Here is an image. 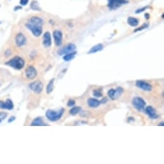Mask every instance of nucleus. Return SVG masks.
Wrapping results in <instances>:
<instances>
[{"label": "nucleus", "instance_id": "obj_1", "mask_svg": "<svg viewBox=\"0 0 164 164\" xmlns=\"http://www.w3.org/2000/svg\"><path fill=\"white\" fill-rule=\"evenodd\" d=\"M43 19L42 18L38 16H33L29 19L28 23L25 24V27L31 31L33 36L39 37L43 32Z\"/></svg>", "mask_w": 164, "mask_h": 164}, {"label": "nucleus", "instance_id": "obj_2", "mask_svg": "<svg viewBox=\"0 0 164 164\" xmlns=\"http://www.w3.org/2000/svg\"><path fill=\"white\" fill-rule=\"evenodd\" d=\"M25 64L24 59L19 56H15L6 63L7 66L17 70H21L25 66Z\"/></svg>", "mask_w": 164, "mask_h": 164}, {"label": "nucleus", "instance_id": "obj_3", "mask_svg": "<svg viewBox=\"0 0 164 164\" xmlns=\"http://www.w3.org/2000/svg\"><path fill=\"white\" fill-rule=\"evenodd\" d=\"M64 112V108H61L58 111H55V110L49 109L46 112V118L51 122H56L60 120L61 117H63Z\"/></svg>", "mask_w": 164, "mask_h": 164}, {"label": "nucleus", "instance_id": "obj_4", "mask_svg": "<svg viewBox=\"0 0 164 164\" xmlns=\"http://www.w3.org/2000/svg\"><path fill=\"white\" fill-rule=\"evenodd\" d=\"M29 87L36 94H40L43 90V84L40 81H36L30 83Z\"/></svg>", "mask_w": 164, "mask_h": 164}, {"label": "nucleus", "instance_id": "obj_5", "mask_svg": "<svg viewBox=\"0 0 164 164\" xmlns=\"http://www.w3.org/2000/svg\"><path fill=\"white\" fill-rule=\"evenodd\" d=\"M146 104V103L145 100L142 98L139 97H134L132 100V105L138 111H142V110H143L144 107H145Z\"/></svg>", "mask_w": 164, "mask_h": 164}, {"label": "nucleus", "instance_id": "obj_6", "mask_svg": "<svg viewBox=\"0 0 164 164\" xmlns=\"http://www.w3.org/2000/svg\"><path fill=\"white\" fill-rule=\"evenodd\" d=\"M124 92V89L121 87H117V89H111L109 90L108 92H107V94H108L109 97L111 98L112 100H115L117 99L118 97H120Z\"/></svg>", "mask_w": 164, "mask_h": 164}, {"label": "nucleus", "instance_id": "obj_7", "mask_svg": "<svg viewBox=\"0 0 164 164\" xmlns=\"http://www.w3.org/2000/svg\"><path fill=\"white\" fill-rule=\"evenodd\" d=\"M75 50H76L75 44H73V43H70L59 49L58 50L57 53L59 55H63L67 54V53H68L74 52V51H75Z\"/></svg>", "mask_w": 164, "mask_h": 164}, {"label": "nucleus", "instance_id": "obj_8", "mask_svg": "<svg viewBox=\"0 0 164 164\" xmlns=\"http://www.w3.org/2000/svg\"><path fill=\"white\" fill-rule=\"evenodd\" d=\"M136 86H137V87H138V88L146 92H151L152 89V87L151 84H149L148 82L142 80H138L136 81Z\"/></svg>", "mask_w": 164, "mask_h": 164}, {"label": "nucleus", "instance_id": "obj_9", "mask_svg": "<svg viewBox=\"0 0 164 164\" xmlns=\"http://www.w3.org/2000/svg\"><path fill=\"white\" fill-rule=\"evenodd\" d=\"M15 42L17 46L18 47H21L27 43V38L23 33H19L16 35L15 38Z\"/></svg>", "mask_w": 164, "mask_h": 164}, {"label": "nucleus", "instance_id": "obj_10", "mask_svg": "<svg viewBox=\"0 0 164 164\" xmlns=\"http://www.w3.org/2000/svg\"><path fill=\"white\" fill-rule=\"evenodd\" d=\"M53 36L56 46H61L62 43H63V33L61 31L58 30H55L53 33Z\"/></svg>", "mask_w": 164, "mask_h": 164}, {"label": "nucleus", "instance_id": "obj_11", "mask_svg": "<svg viewBox=\"0 0 164 164\" xmlns=\"http://www.w3.org/2000/svg\"><path fill=\"white\" fill-rule=\"evenodd\" d=\"M25 73H26V77L29 80H32L36 78L38 75V71L33 66H29L27 68L26 71H25Z\"/></svg>", "mask_w": 164, "mask_h": 164}, {"label": "nucleus", "instance_id": "obj_12", "mask_svg": "<svg viewBox=\"0 0 164 164\" xmlns=\"http://www.w3.org/2000/svg\"><path fill=\"white\" fill-rule=\"evenodd\" d=\"M108 7L111 9H115L120 7V5L128 3V0H108Z\"/></svg>", "mask_w": 164, "mask_h": 164}, {"label": "nucleus", "instance_id": "obj_13", "mask_svg": "<svg viewBox=\"0 0 164 164\" xmlns=\"http://www.w3.org/2000/svg\"><path fill=\"white\" fill-rule=\"evenodd\" d=\"M14 108V104L12 100L7 98L6 101L0 100V109L12 110Z\"/></svg>", "mask_w": 164, "mask_h": 164}, {"label": "nucleus", "instance_id": "obj_14", "mask_svg": "<svg viewBox=\"0 0 164 164\" xmlns=\"http://www.w3.org/2000/svg\"><path fill=\"white\" fill-rule=\"evenodd\" d=\"M145 111L147 115H148L151 119H156L158 117V115L157 114L156 109L151 106L146 107V108L145 109Z\"/></svg>", "mask_w": 164, "mask_h": 164}, {"label": "nucleus", "instance_id": "obj_15", "mask_svg": "<svg viewBox=\"0 0 164 164\" xmlns=\"http://www.w3.org/2000/svg\"><path fill=\"white\" fill-rule=\"evenodd\" d=\"M43 45L46 48L50 47L52 45V38L49 32H46L43 34Z\"/></svg>", "mask_w": 164, "mask_h": 164}, {"label": "nucleus", "instance_id": "obj_16", "mask_svg": "<svg viewBox=\"0 0 164 164\" xmlns=\"http://www.w3.org/2000/svg\"><path fill=\"white\" fill-rule=\"evenodd\" d=\"M87 105L91 107H97L99 106L100 104H101L100 101L93 98H90L89 99L87 100Z\"/></svg>", "mask_w": 164, "mask_h": 164}, {"label": "nucleus", "instance_id": "obj_17", "mask_svg": "<svg viewBox=\"0 0 164 164\" xmlns=\"http://www.w3.org/2000/svg\"><path fill=\"white\" fill-rule=\"evenodd\" d=\"M103 49H104V46L102 44H97L92 47V49H90L88 52V53L91 54V53H97L98 52H100V51L102 50Z\"/></svg>", "mask_w": 164, "mask_h": 164}, {"label": "nucleus", "instance_id": "obj_18", "mask_svg": "<svg viewBox=\"0 0 164 164\" xmlns=\"http://www.w3.org/2000/svg\"><path fill=\"white\" fill-rule=\"evenodd\" d=\"M30 125L33 126H44L45 124L43 122V118L37 117L35 118V119H33L32 120Z\"/></svg>", "mask_w": 164, "mask_h": 164}, {"label": "nucleus", "instance_id": "obj_19", "mask_svg": "<svg viewBox=\"0 0 164 164\" xmlns=\"http://www.w3.org/2000/svg\"><path fill=\"white\" fill-rule=\"evenodd\" d=\"M54 81L55 79H51L49 84H48V85L46 86V92L47 94H50L53 91V89H54Z\"/></svg>", "mask_w": 164, "mask_h": 164}, {"label": "nucleus", "instance_id": "obj_20", "mask_svg": "<svg viewBox=\"0 0 164 164\" xmlns=\"http://www.w3.org/2000/svg\"><path fill=\"white\" fill-rule=\"evenodd\" d=\"M128 23L130 26L135 27L138 26V24H139V21L137 18H133V17H129L128 18Z\"/></svg>", "mask_w": 164, "mask_h": 164}, {"label": "nucleus", "instance_id": "obj_21", "mask_svg": "<svg viewBox=\"0 0 164 164\" xmlns=\"http://www.w3.org/2000/svg\"><path fill=\"white\" fill-rule=\"evenodd\" d=\"M76 54H77V52H76V51H74V52H71V53H67V54H65L63 57L64 61H66V62L72 61V59L75 58V56Z\"/></svg>", "mask_w": 164, "mask_h": 164}, {"label": "nucleus", "instance_id": "obj_22", "mask_svg": "<svg viewBox=\"0 0 164 164\" xmlns=\"http://www.w3.org/2000/svg\"><path fill=\"white\" fill-rule=\"evenodd\" d=\"M81 107L80 106H75L72 107V109L70 110V114L72 115H75L78 114L79 112L81 111Z\"/></svg>", "mask_w": 164, "mask_h": 164}, {"label": "nucleus", "instance_id": "obj_23", "mask_svg": "<svg viewBox=\"0 0 164 164\" xmlns=\"http://www.w3.org/2000/svg\"><path fill=\"white\" fill-rule=\"evenodd\" d=\"M30 7L33 10H41L38 2L36 1H33L32 2V3L30 5Z\"/></svg>", "mask_w": 164, "mask_h": 164}, {"label": "nucleus", "instance_id": "obj_24", "mask_svg": "<svg viewBox=\"0 0 164 164\" xmlns=\"http://www.w3.org/2000/svg\"><path fill=\"white\" fill-rule=\"evenodd\" d=\"M93 95L95 96V97H98V98L101 97L102 96V92L100 91V90H93Z\"/></svg>", "mask_w": 164, "mask_h": 164}, {"label": "nucleus", "instance_id": "obj_25", "mask_svg": "<svg viewBox=\"0 0 164 164\" xmlns=\"http://www.w3.org/2000/svg\"><path fill=\"white\" fill-rule=\"evenodd\" d=\"M75 105V100L73 99H70L67 102V106L68 107H72Z\"/></svg>", "mask_w": 164, "mask_h": 164}, {"label": "nucleus", "instance_id": "obj_26", "mask_svg": "<svg viewBox=\"0 0 164 164\" xmlns=\"http://www.w3.org/2000/svg\"><path fill=\"white\" fill-rule=\"evenodd\" d=\"M7 113L6 112H3V111L0 112V119L1 120H5V118H7Z\"/></svg>", "mask_w": 164, "mask_h": 164}, {"label": "nucleus", "instance_id": "obj_27", "mask_svg": "<svg viewBox=\"0 0 164 164\" xmlns=\"http://www.w3.org/2000/svg\"><path fill=\"white\" fill-rule=\"evenodd\" d=\"M148 27V24H144V25H143L140 28H138V29H136V30H135V32H138V31H141V30L144 29H146V28Z\"/></svg>", "mask_w": 164, "mask_h": 164}, {"label": "nucleus", "instance_id": "obj_28", "mask_svg": "<svg viewBox=\"0 0 164 164\" xmlns=\"http://www.w3.org/2000/svg\"><path fill=\"white\" fill-rule=\"evenodd\" d=\"M28 3H29V0H20V4L23 6L27 5Z\"/></svg>", "mask_w": 164, "mask_h": 164}, {"label": "nucleus", "instance_id": "obj_29", "mask_svg": "<svg viewBox=\"0 0 164 164\" xmlns=\"http://www.w3.org/2000/svg\"><path fill=\"white\" fill-rule=\"evenodd\" d=\"M147 8H148V7H143L142 8H140V9H138V10H137V11H136V13L138 14V13L142 12L143 11H145L147 9Z\"/></svg>", "mask_w": 164, "mask_h": 164}, {"label": "nucleus", "instance_id": "obj_30", "mask_svg": "<svg viewBox=\"0 0 164 164\" xmlns=\"http://www.w3.org/2000/svg\"><path fill=\"white\" fill-rule=\"evenodd\" d=\"M16 119V117H14V116H12V117H10L9 118V119H8V123L12 122L14 121Z\"/></svg>", "mask_w": 164, "mask_h": 164}, {"label": "nucleus", "instance_id": "obj_31", "mask_svg": "<svg viewBox=\"0 0 164 164\" xmlns=\"http://www.w3.org/2000/svg\"><path fill=\"white\" fill-rule=\"evenodd\" d=\"M11 53H12V52H10V51L9 50H7V51H5V55L8 56V55H10V54H11Z\"/></svg>", "mask_w": 164, "mask_h": 164}, {"label": "nucleus", "instance_id": "obj_32", "mask_svg": "<svg viewBox=\"0 0 164 164\" xmlns=\"http://www.w3.org/2000/svg\"><path fill=\"white\" fill-rule=\"evenodd\" d=\"M145 16H146V18L147 19H148L149 18V14H146Z\"/></svg>", "mask_w": 164, "mask_h": 164}, {"label": "nucleus", "instance_id": "obj_33", "mask_svg": "<svg viewBox=\"0 0 164 164\" xmlns=\"http://www.w3.org/2000/svg\"><path fill=\"white\" fill-rule=\"evenodd\" d=\"M158 126H164V123H163V122H161V123H160L159 124H158Z\"/></svg>", "mask_w": 164, "mask_h": 164}, {"label": "nucleus", "instance_id": "obj_34", "mask_svg": "<svg viewBox=\"0 0 164 164\" xmlns=\"http://www.w3.org/2000/svg\"><path fill=\"white\" fill-rule=\"evenodd\" d=\"M1 121H2V120H1V119H0V123H1Z\"/></svg>", "mask_w": 164, "mask_h": 164}, {"label": "nucleus", "instance_id": "obj_35", "mask_svg": "<svg viewBox=\"0 0 164 164\" xmlns=\"http://www.w3.org/2000/svg\"><path fill=\"white\" fill-rule=\"evenodd\" d=\"M0 24H1V23H0Z\"/></svg>", "mask_w": 164, "mask_h": 164}, {"label": "nucleus", "instance_id": "obj_36", "mask_svg": "<svg viewBox=\"0 0 164 164\" xmlns=\"http://www.w3.org/2000/svg\"><path fill=\"white\" fill-rule=\"evenodd\" d=\"M0 6H1V5H0Z\"/></svg>", "mask_w": 164, "mask_h": 164}]
</instances>
